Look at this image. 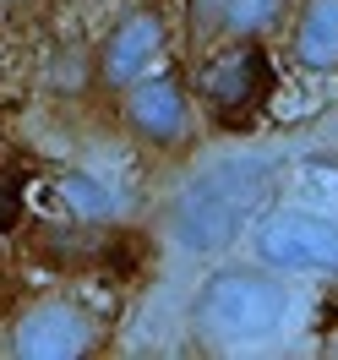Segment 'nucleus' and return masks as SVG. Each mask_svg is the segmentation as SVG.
I'll return each mask as SVG.
<instances>
[{
  "instance_id": "nucleus-1",
  "label": "nucleus",
  "mask_w": 338,
  "mask_h": 360,
  "mask_svg": "<svg viewBox=\"0 0 338 360\" xmlns=\"http://www.w3.org/2000/svg\"><path fill=\"white\" fill-rule=\"evenodd\" d=\"M290 311H294V295L268 262L207 273L197 300H191V322L213 344H262L290 322Z\"/></svg>"
},
{
  "instance_id": "nucleus-2",
  "label": "nucleus",
  "mask_w": 338,
  "mask_h": 360,
  "mask_svg": "<svg viewBox=\"0 0 338 360\" xmlns=\"http://www.w3.org/2000/svg\"><path fill=\"white\" fill-rule=\"evenodd\" d=\"M262 191H268L262 164H219L169 207V235L186 251H224L235 235H246V224H256Z\"/></svg>"
},
{
  "instance_id": "nucleus-4",
  "label": "nucleus",
  "mask_w": 338,
  "mask_h": 360,
  "mask_svg": "<svg viewBox=\"0 0 338 360\" xmlns=\"http://www.w3.org/2000/svg\"><path fill=\"white\" fill-rule=\"evenodd\" d=\"M115 98V115H120V126L142 142V148H153V153H181L191 131H197V110H191V93H186L181 71L158 66L148 77H136L126 82Z\"/></svg>"
},
{
  "instance_id": "nucleus-8",
  "label": "nucleus",
  "mask_w": 338,
  "mask_h": 360,
  "mask_svg": "<svg viewBox=\"0 0 338 360\" xmlns=\"http://www.w3.org/2000/svg\"><path fill=\"white\" fill-rule=\"evenodd\" d=\"M256 49H262V44L224 39V49H213V55L202 60V98L219 115L251 104V88H256Z\"/></svg>"
},
{
  "instance_id": "nucleus-10",
  "label": "nucleus",
  "mask_w": 338,
  "mask_h": 360,
  "mask_svg": "<svg viewBox=\"0 0 338 360\" xmlns=\"http://www.w3.org/2000/svg\"><path fill=\"white\" fill-rule=\"evenodd\" d=\"M60 202L77 213V224H110L115 219V191L104 186V180L82 175V169L60 180Z\"/></svg>"
},
{
  "instance_id": "nucleus-3",
  "label": "nucleus",
  "mask_w": 338,
  "mask_h": 360,
  "mask_svg": "<svg viewBox=\"0 0 338 360\" xmlns=\"http://www.w3.org/2000/svg\"><path fill=\"white\" fill-rule=\"evenodd\" d=\"M98 344H104V322L71 290L33 295L6 322V355H17V360H82Z\"/></svg>"
},
{
  "instance_id": "nucleus-6",
  "label": "nucleus",
  "mask_w": 338,
  "mask_h": 360,
  "mask_svg": "<svg viewBox=\"0 0 338 360\" xmlns=\"http://www.w3.org/2000/svg\"><path fill=\"white\" fill-rule=\"evenodd\" d=\"M164 55H169V17H164L158 6H131V11H120V17L104 27V39L93 44V82L104 93H120L126 82L158 71Z\"/></svg>"
},
{
  "instance_id": "nucleus-11",
  "label": "nucleus",
  "mask_w": 338,
  "mask_h": 360,
  "mask_svg": "<svg viewBox=\"0 0 338 360\" xmlns=\"http://www.w3.org/2000/svg\"><path fill=\"white\" fill-rule=\"evenodd\" d=\"M327 355H338V328H333V333H327Z\"/></svg>"
},
{
  "instance_id": "nucleus-7",
  "label": "nucleus",
  "mask_w": 338,
  "mask_h": 360,
  "mask_svg": "<svg viewBox=\"0 0 338 360\" xmlns=\"http://www.w3.org/2000/svg\"><path fill=\"white\" fill-rule=\"evenodd\" d=\"M290 49L294 66L311 71V77L338 71V0H294Z\"/></svg>"
},
{
  "instance_id": "nucleus-12",
  "label": "nucleus",
  "mask_w": 338,
  "mask_h": 360,
  "mask_svg": "<svg viewBox=\"0 0 338 360\" xmlns=\"http://www.w3.org/2000/svg\"><path fill=\"white\" fill-rule=\"evenodd\" d=\"M0 6H17V0H0Z\"/></svg>"
},
{
  "instance_id": "nucleus-9",
  "label": "nucleus",
  "mask_w": 338,
  "mask_h": 360,
  "mask_svg": "<svg viewBox=\"0 0 338 360\" xmlns=\"http://www.w3.org/2000/svg\"><path fill=\"white\" fill-rule=\"evenodd\" d=\"M294 22V0H224L219 11V39L240 44H268Z\"/></svg>"
},
{
  "instance_id": "nucleus-5",
  "label": "nucleus",
  "mask_w": 338,
  "mask_h": 360,
  "mask_svg": "<svg viewBox=\"0 0 338 360\" xmlns=\"http://www.w3.org/2000/svg\"><path fill=\"white\" fill-rule=\"evenodd\" d=\"M251 251L278 273H327L338 268V219L311 207H273L251 224Z\"/></svg>"
}]
</instances>
